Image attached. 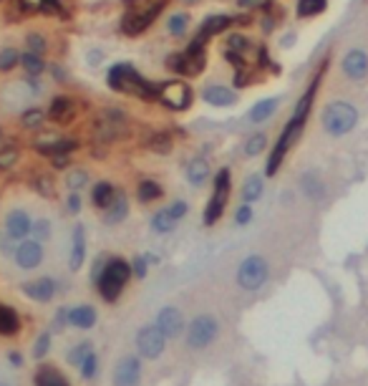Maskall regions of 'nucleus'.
Returning a JSON list of instances; mask_svg holds the SVG:
<instances>
[{"instance_id": "f257e3e1", "label": "nucleus", "mask_w": 368, "mask_h": 386, "mask_svg": "<svg viewBox=\"0 0 368 386\" xmlns=\"http://www.w3.org/2000/svg\"><path fill=\"white\" fill-rule=\"evenodd\" d=\"M318 84H321V74L313 79L308 91L300 96V101L296 104V111H293V116H290L288 124H285L283 132H280V137H277L275 147H273V152H270V157H268V167H265V174H268V177H275L277 169L283 167L288 152L296 147V141L300 139L302 129H305V121H308V116H310V107H313V101H316Z\"/></svg>"}, {"instance_id": "f03ea898", "label": "nucleus", "mask_w": 368, "mask_h": 386, "mask_svg": "<svg viewBox=\"0 0 368 386\" xmlns=\"http://www.w3.org/2000/svg\"><path fill=\"white\" fill-rule=\"evenodd\" d=\"M106 79H109V86L118 93H129V96H137V99H157L159 96L157 84L146 81L132 63H114L109 68Z\"/></svg>"}, {"instance_id": "7ed1b4c3", "label": "nucleus", "mask_w": 368, "mask_h": 386, "mask_svg": "<svg viewBox=\"0 0 368 386\" xmlns=\"http://www.w3.org/2000/svg\"><path fill=\"white\" fill-rule=\"evenodd\" d=\"M361 121V114L355 109V104L351 101H343V99H335L328 101L325 109L321 114V127L323 132L333 137V139H341V137H348Z\"/></svg>"}, {"instance_id": "20e7f679", "label": "nucleus", "mask_w": 368, "mask_h": 386, "mask_svg": "<svg viewBox=\"0 0 368 386\" xmlns=\"http://www.w3.org/2000/svg\"><path fill=\"white\" fill-rule=\"evenodd\" d=\"M132 275H134V270L126 260H121V258L106 260L104 268H101L99 278H96V286H99L101 298H104L106 303L118 300V295H121V291L126 288V283H129Z\"/></svg>"}, {"instance_id": "39448f33", "label": "nucleus", "mask_w": 368, "mask_h": 386, "mask_svg": "<svg viewBox=\"0 0 368 386\" xmlns=\"http://www.w3.org/2000/svg\"><path fill=\"white\" fill-rule=\"evenodd\" d=\"M167 0H132L126 8V15L121 20V31L126 36H139L144 33L146 28L162 15Z\"/></svg>"}, {"instance_id": "423d86ee", "label": "nucleus", "mask_w": 368, "mask_h": 386, "mask_svg": "<svg viewBox=\"0 0 368 386\" xmlns=\"http://www.w3.org/2000/svg\"><path fill=\"white\" fill-rule=\"evenodd\" d=\"M204 66H207L204 46H199V43H194V40L184 48L182 54H171L169 59H167V68L179 76H187V79L199 76L204 71Z\"/></svg>"}, {"instance_id": "0eeeda50", "label": "nucleus", "mask_w": 368, "mask_h": 386, "mask_svg": "<svg viewBox=\"0 0 368 386\" xmlns=\"http://www.w3.org/2000/svg\"><path fill=\"white\" fill-rule=\"evenodd\" d=\"M230 190H232L230 169L222 167L217 172V177H215V190H212V197H210V202H207V210H204V225L207 227H212L220 217H222L227 200H230Z\"/></svg>"}, {"instance_id": "6e6552de", "label": "nucleus", "mask_w": 368, "mask_h": 386, "mask_svg": "<svg viewBox=\"0 0 368 386\" xmlns=\"http://www.w3.org/2000/svg\"><path fill=\"white\" fill-rule=\"evenodd\" d=\"M268 275H270V265L263 255H250V258H245L240 263V268H237V283L245 291L263 288L268 283Z\"/></svg>"}, {"instance_id": "1a4fd4ad", "label": "nucleus", "mask_w": 368, "mask_h": 386, "mask_svg": "<svg viewBox=\"0 0 368 386\" xmlns=\"http://www.w3.org/2000/svg\"><path fill=\"white\" fill-rule=\"evenodd\" d=\"M159 104H164L167 109L171 111H187L192 107V99H194V93H192L190 84H184V81L174 79V81H167L159 86Z\"/></svg>"}, {"instance_id": "9d476101", "label": "nucleus", "mask_w": 368, "mask_h": 386, "mask_svg": "<svg viewBox=\"0 0 368 386\" xmlns=\"http://www.w3.org/2000/svg\"><path fill=\"white\" fill-rule=\"evenodd\" d=\"M220 333V323L212 316H207V313H202V316H197V318L192 321L190 328H187V343H190V348H207L212 343V341L217 339Z\"/></svg>"}, {"instance_id": "9b49d317", "label": "nucleus", "mask_w": 368, "mask_h": 386, "mask_svg": "<svg viewBox=\"0 0 368 386\" xmlns=\"http://www.w3.org/2000/svg\"><path fill=\"white\" fill-rule=\"evenodd\" d=\"M167 346V336L154 326H144L141 331L137 333V348H139V356L141 359H159L164 353Z\"/></svg>"}, {"instance_id": "f8f14e48", "label": "nucleus", "mask_w": 368, "mask_h": 386, "mask_svg": "<svg viewBox=\"0 0 368 386\" xmlns=\"http://www.w3.org/2000/svg\"><path fill=\"white\" fill-rule=\"evenodd\" d=\"M341 71L348 81H363L368 76V51L351 48L341 61Z\"/></svg>"}, {"instance_id": "ddd939ff", "label": "nucleus", "mask_w": 368, "mask_h": 386, "mask_svg": "<svg viewBox=\"0 0 368 386\" xmlns=\"http://www.w3.org/2000/svg\"><path fill=\"white\" fill-rule=\"evenodd\" d=\"M126 116L121 111H104V116H101V121L96 124V137H101L104 141H114L118 139V137H124L126 134Z\"/></svg>"}, {"instance_id": "4468645a", "label": "nucleus", "mask_w": 368, "mask_h": 386, "mask_svg": "<svg viewBox=\"0 0 368 386\" xmlns=\"http://www.w3.org/2000/svg\"><path fill=\"white\" fill-rule=\"evenodd\" d=\"M13 258L18 263V268L33 270V268H38L43 263V245H40L38 240H20L18 245H15Z\"/></svg>"}, {"instance_id": "2eb2a0df", "label": "nucleus", "mask_w": 368, "mask_h": 386, "mask_svg": "<svg viewBox=\"0 0 368 386\" xmlns=\"http://www.w3.org/2000/svg\"><path fill=\"white\" fill-rule=\"evenodd\" d=\"M141 381V364L137 356H124L114 366V386H139Z\"/></svg>"}, {"instance_id": "dca6fc26", "label": "nucleus", "mask_w": 368, "mask_h": 386, "mask_svg": "<svg viewBox=\"0 0 368 386\" xmlns=\"http://www.w3.org/2000/svg\"><path fill=\"white\" fill-rule=\"evenodd\" d=\"M76 114H79V104L71 99V96H56L51 101V107H48V119L53 124H59V127H66L76 119Z\"/></svg>"}, {"instance_id": "f3484780", "label": "nucleus", "mask_w": 368, "mask_h": 386, "mask_svg": "<svg viewBox=\"0 0 368 386\" xmlns=\"http://www.w3.org/2000/svg\"><path fill=\"white\" fill-rule=\"evenodd\" d=\"M237 18H232V15H210V18L204 20L202 28H199V33L194 36V43H199V46H207V40L215 38V36L224 33L230 26H235Z\"/></svg>"}, {"instance_id": "a211bd4d", "label": "nucleus", "mask_w": 368, "mask_h": 386, "mask_svg": "<svg viewBox=\"0 0 368 386\" xmlns=\"http://www.w3.org/2000/svg\"><path fill=\"white\" fill-rule=\"evenodd\" d=\"M157 328L162 333H164L167 339H174V336H179V333L184 331V318H182V313L177 311V308H162V311L157 313Z\"/></svg>"}, {"instance_id": "6ab92c4d", "label": "nucleus", "mask_w": 368, "mask_h": 386, "mask_svg": "<svg viewBox=\"0 0 368 386\" xmlns=\"http://www.w3.org/2000/svg\"><path fill=\"white\" fill-rule=\"evenodd\" d=\"M33 230V222L28 217L26 210H10L6 217V233L18 242V240H26Z\"/></svg>"}, {"instance_id": "aec40b11", "label": "nucleus", "mask_w": 368, "mask_h": 386, "mask_svg": "<svg viewBox=\"0 0 368 386\" xmlns=\"http://www.w3.org/2000/svg\"><path fill=\"white\" fill-rule=\"evenodd\" d=\"M59 286H56V280L53 278H38L33 283H26L23 286V293L28 295L31 300H38V303H48V300L56 295Z\"/></svg>"}, {"instance_id": "412c9836", "label": "nucleus", "mask_w": 368, "mask_h": 386, "mask_svg": "<svg viewBox=\"0 0 368 386\" xmlns=\"http://www.w3.org/2000/svg\"><path fill=\"white\" fill-rule=\"evenodd\" d=\"M202 99L210 104V107H235L237 104V93L232 91V88L227 86H220V84H212V86H207L202 91Z\"/></svg>"}, {"instance_id": "4be33fe9", "label": "nucleus", "mask_w": 368, "mask_h": 386, "mask_svg": "<svg viewBox=\"0 0 368 386\" xmlns=\"http://www.w3.org/2000/svg\"><path fill=\"white\" fill-rule=\"evenodd\" d=\"M86 260V233L84 227L76 225L73 227V242H71V258H68V268H71L73 273H79L81 265H84Z\"/></svg>"}, {"instance_id": "5701e85b", "label": "nucleus", "mask_w": 368, "mask_h": 386, "mask_svg": "<svg viewBox=\"0 0 368 386\" xmlns=\"http://www.w3.org/2000/svg\"><path fill=\"white\" fill-rule=\"evenodd\" d=\"M126 215H129V200H126L124 192H116L114 202L109 205V210H104V220L109 225H118V222L126 220Z\"/></svg>"}, {"instance_id": "b1692460", "label": "nucleus", "mask_w": 368, "mask_h": 386, "mask_svg": "<svg viewBox=\"0 0 368 386\" xmlns=\"http://www.w3.org/2000/svg\"><path fill=\"white\" fill-rule=\"evenodd\" d=\"M187 180L192 187H202L204 182L210 180V162L204 157H194V160L187 164Z\"/></svg>"}, {"instance_id": "393cba45", "label": "nucleus", "mask_w": 368, "mask_h": 386, "mask_svg": "<svg viewBox=\"0 0 368 386\" xmlns=\"http://www.w3.org/2000/svg\"><path fill=\"white\" fill-rule=\"evenodd\" d=\"M277 107H280V99H275V96H273V99L257 101L255 107L250 109V114H247V119H250L252 124H265V121L277 111Z\"/></svg>"}, {"instance_id": "a878e982", "label": "nucleus", "mask_w": 368, "mask_h": 386, "mask_svg": "<svg viewBox=\"0 0 368 386\" xmlns=\"http://www.w3.org/2000/svg\"><path fill=\"white\" fill-rule=\"evenodd\" d=\"M116 197V187L112 182H99V185L91 190V202L96 210H109V205Z\"/></svg>"}, {"instance_id": "bb28decb", "label": "nucleus", "mask_w": 368, "mask_h": 386, "mask_svg": "<svg viewBox=\"0 0 368 386\" xmlns=\"http://www.w3.org/2000/svg\"><path fill=\"white\" fill-rule=\"evenodd\" d=\"M68 323L76 328H93L96 326V311L91 306H79L68 311Z\"/></svg>"}, {"instance_id": "cd10ccee", "label": "nucleus", "mask_w": 368, "mask_h": 386, "mask_svg": "<svg viewBox=\"0 0 368 386\" xmlns=\"http://www.w3.org/2000/svg\"><path fill=\"white\" fill-rule=\"evenodd\" d=\"M73 149H79V141L76 139H56L53 144H46V147H38L36 152L43 154V157H68Z\"/></svg>"}, {"instance_id": "c85d7f7f", "label": "nucleus", "mask_w": 368, "mask_h": 386, "mask_svg": "<svg viewBox=\"0 0 368 386\" xmlns=\"http://www.w3.org/2000/svg\"><path fill=\"white\" fill-rule=\"evenodd\" d=\"M300 190L302 194L308 197V200H321L323 194H325V187H323L321 177L316 172H305L300 177Z\"/></svg>"}, {"instance_id": "c756f323", "label": "nucleus", "mask_w": 368, "mask_h": 386, "mask_svg": "<svg viewBox=\"0 0 368 386\" xmlns=\"http://www.w3.org/2000/svg\"><path fill=\"white\" fill-rule=\"evenodd\" d=\"M18 328H20L18 313L10 306L0 303V336H13V333H18Z\"/></svg>"}, {"instance_id": "7c9ffc66", "label": "nucleus", "mask_w": 368, "mask_h": 386, "mask_svg": "<svg viewBox=\"0 0 368 386\" xmlns=\"http://www.w3.org/2000/svg\"><path fill=\"white\" fill-rule=\"evenodd\" d=\"M177 222L179 220L169 213V207H167V210H159V213L151 217V230H154V233H159V235H167V233H171V230L177 227Z\"/></svg>"}, {"instance_id": "2f4dec72", "label": "nucleus", "mask_w": 368, "mask_h": 386, "mask_svg": "<svg viewBox=\"0 0 368 386\" xmlns=\"http://www.w3.org/2000/svg\"><path fill=\"white\" fill-rule=\"evenodd\" d=\"M263 190H265L263 177H260V174H252V177H247V182H245V187H243V200L247 202V205H252V202H257L263 197Z\"/></svg>"}, {"instance_id": "473e14b6", "label": "nucleus", "mask_w": 368, "mask_h": 386, "mask_svg": "<svg viewBox=\"0 0 368 386\" xmlns=\"http://www.w3.org/2000/svg\"><path fill=\"white\" fill-rule=\"evenodd\" d=\"M328 0H298V18H316V15L325 13Z\"/></svg>"}, {"instance_id": "72a5a7b5", "label": "nucleus", "mask_w": 368, "mask_h": 386, "mask_svg": "<svg viewBox=\"0 0 368 386\" xmlns=\"http://www.w3.org/2000/svg\"><path fill=\"white\" fill-rule=\"evenodd\" d=\"M46 116H48V111H43V109H38V107H31L20 114V124L26 129H31V132H38V129L43 127Z\"/></svg>"}, {"instance_id": "f704fd0d", "label": "nucleus", "mask_w": 368, "mask_h": 386, "mask_svg": "<svg viewBox=\"0 0 368 386\" xmlns=\"http://www.w3.org/2000/svg\"><path fill=\"white\" fill-rule=\"evenodd\" d=\"M162 194H164V190H162V185H157L154 180L139 182V190H137L139 202H154V200H159Z\"/></svg>"}, {"instance_id": "c9c22d12", "label": "nucleus", "mask_w": 368, "mask_h": 386, "mask_svg": "<svg viewBox=\"0 0 368 386\" xmlns=\"http://www.w3.org/2000/svg\"><path fill=\"white\" fill-rule=\"evenodd\" d=\"M36 384L38 386H68L66 384V379L61 376L56 369H51V366H46V369H40L38 373H36Z\"/></svg>"}, {"instance_id": "e433bc0d", "label": "nucleus", "mask_w": 368, "mask_h": 386, "mask_svg": "<svg viewBox=\"0 0 368 386\" xmlns=\"http://www.w3.org/2000/svg\"><path fill=\"white\" fill-rule=\"evenodd\" d=\"M265 147H268V134L257 132V134H252L250 139L245 141V154H247V157H257V154L265 152Z\"/></svg>"}, {"instance_id": "4c0bfd02", "label": "nucleus", "mask_w": 368, "mask_h": 386, "mask_svg": "<svg viewBox=\"0 0 368 386\" xmlns=\"http://www.w3.org/2000/svg\"><path fill=\"white\" fill-rule=\"evenodd\" d=\"M20 63H23V68H26L31 76H40L43 71H46V63H43V59H40L38 54H23L20 56Z\"/></svg>"}, {"instance_id": "58836bf2", "label": "nucleus", "mask_w": 368, "mask_h": 386, "mask_svg": "<svg viewBox=\"0 0 368 386\" xmlns=\"http://www.w3.org/2000/svg\"><path fill=\"white\" fill-rule=\"evenodd\" d=\"M167 28H169V36L179 38V36L187 33V28H190V15L187 13H174L169 20H167Z\"/></svg>"}, {"instance_id": "ea45409f", "label": "nucleus", "mask_w": 368, "mask_h": 386, "mask_svg": "<svg viewBox=\"0 0 368 386\" xmlns=\"http://www.w3.org/2000/svg\"><path fill=\"white\" fill-rule=\"evenodd\" d=\"M89 185V172L86 169H71L66 177V187L71 190V192H79V190H84V187Z\"/></svg>"}, {"instance_id": "a19ab883", "label": "nucleus", "mask_w": 368, "mask_h": 386, "mask_svg": "<svg viewBox=\"0 0 368 386\" xmlns=\"http://www.w3.org/2000/svg\"><path fill=\"white\" fill-rule=\"evenodd\" d=\"M149 149L151 152H157V154H169L171 152V137L169 134H164V132L154 134L151 141H149Z\"/></svg>"}, {"instance_id": "79ce46f5", "label": "nucleus", "mask_w": 368, "mask_h": 386, "mask_svg": "<svg viewBox=\"0 0 368 386\" xmlns=\"http://www.w3.org/2000/svg\"><path fill=\"white\" fill-rule=\"evenodd\" d=\"M18 61H20L18 48H3L0 51V71H13L18 66Z\"/></svg>"}, {"instance_id": "37998d69", "label": "nucleus", "mask_w": 368, "mask_h": 386, "mask_svg": "<svg viewBox=\"0 0 368 386\" xmlns=\"http://www.w3.org/2000/svg\"><path fill=\"white\" fill-rule=\"evenodd\" d=\"M18 157H20L18 147H3L0 149V169H10L18 162Z\"/></svg>"}, {"instance_id": "c03bdc74", "label": "nucleus", "mask_w": 368, "mask_h": 386, "mask_svg": "<svg viewBox=\"0 0 368 386\" xmlns=\"http://www.w3.org/2000/svg\"><path fill=\"white\" fill-rule=\"evenodd\" d=\"M26 46L31 48V54H38V56H43L46 54V48H48V43H46V38L43 36H38V33H31L26 38Z\"/></svg>"}, {"instance_id": "a18cd8bd", "label": "nucleus", "mask_w": 368, "mask_h": 386, "mask_svg": "<svg viewBox=\"0 0 368 386\" xmlns=\"http://www.w3.org/2000/svg\"><path fill=\"white\" fill-rule=\"evenodd\" d=\"M96 364H99V359H96V353L89 351V356H86V359L79 364L81 373H84V379H91L93 373H96Z\"/></svg>"}, {"instance_id": "49530a36", "label": "nucleus", "mask_w": 368, "mask_h": 386, "mask_svg": "<svg viewBox=\"0 0 368 386\" xmlns=\"http://www.w3.org/2000/svg\"><path fill=\"white\" fill-rule=\"evenodd\" d=\"M31 233L36 235V240H38V242H43V240L51 238V222H48V220H36Z\"/></svg>"}, {"instance_id": "de8ad7c7", "label": "nucleus", "mask_w": 368, "mask_h": 386, "mask_svg": "<svg viewBox=\"0 0 368 386\" xmlns=\"http://www.w3.org/2000/svg\"><path fill=\"white\" fill-rule=\"evenodd\" d=\"M33 187H36V192H40L43 197H53V182H51V177H36L33 180Z\"/></svg>"}, {"instance_id": "09e8293b", "label": "nucleus", "mask_w": 368, "mask_h": 386, "mask_svg": "<svg viewBox=\"0 0 368 386\" xmlns=\"http://www.w3.org/2000/svg\"><path fill=\"white\" fill-rule=\"evenodd\" d=\"M48 348H51V333H40L38 341H36V346H33V356H36V359L46 356Z\"/></svg>"}, {"instance_id": "8fccbe9b", "label": "nucleus", "mask_w": 368, "mask_h": 386, "mask_svg": "<svg viewBox=\"0 0 368 386\" xmlns=\"http://www.w3.org/2000/svg\"><path fill=\"white\" fill-rule=\"evenodd\" d=\"M38 10L40 13H46V15H59L61 13V3L59 0H40Z\"/></svg>"}, {"instance_id": "3c124183", "label": "nucleus", "mask_w": 368, "mask_h": 386, "mask_svg": "<svg viewBox=\"0 0 368 386\" xmlns=\"http://www.w3.org/2000/svg\"><path fill=\"white\" fill-rule=\"evenodd\" d=\"M247 46H250V40L245 38V36H232V38H230V51H232V54H243V51H247Z\"/></svg>"}, {"instance_id": "603ef678", "label": "nucleus", "mask_w": 368, "mask_h": 386, "mask_svg": "<svg viewBox=\"0 0 368 386\" xmlns=\"http://www.w3.org/2000/svg\"><path fill=\"white\" fill-rule=\"evenodd\" d=\"M250 220H252V207L245 202V205L235 213V222H237V225H247Z\"/></svg>"}, {"instance_id": "864d4df0", "label": "nucleus", "mask_w": 368, "mask_h": 386, "mask_svg": "<svg viewBox=\"0 0 368 386\" xmlns=\"http://www.w3.org/2000/svg\"><path fill=\"white\" fill-rule=\"evenodd\" d=\"M89 351H91V343H81L79 348H73V353H71V364H76L79 366L81 361L89 356Z\"/></svg>"}, {"instance_id": "5fc2aeb1", "label": "nucleus", "mask_w": 368, "mask_h": 386, "mask_svg": "<svg viewBox=\"0 0 368 386\" xmlns=\"http://www.w3.org/2000/svg\"><path fill=\"white\" fill-rule=\"evenodd\" d=\"M169 213L174 215L177 220H182V217H187V213H190V205H187V202H184V200H177V202H174V205L169 207Z\"/></svg>"}, {"instance_id": "6e6d98bb", "label": "nucleus", "mask_w": 368, "mask_h": 386, "mask_svg": "<svg viewBox=\"0 0 368 386\" xmlns=\"http://www.w3.org/2000/svg\"><path fill=\"white\" fill-rule=\"evenodd\" d=\"M132 270H134V275H139V278H144V275H146V258H144V255L134 260Z\"/></svg>"}, {"instance_id": "4d7b16f0", "label": "nucleus", "mask_w": 368, "mask_h": 386, "mask_svg": "<svg viewBox=\"0 0 368 386\" xmlns=\"http://www.w3.org/2000/svg\"><path fill=\"white\" fill-rule=\"evenodd\" d=\"M81 210V197L79 192H71V197H68V213L76 215Z\"/></svg>"}, {"instance_id": "13d9d810", "label": "nucleus", "mask_w": 368, "mask_h": 386, "mask_svg": "<svg viewBox=\"0 0 368 386\" xmlns=\"http://www.w3.org/2000/svg\"><path fill=\"white\" fill-rule=\"evenodd\" d=\"M68 311H71V308H61V313L56 316V326L59 328H63L68 323Z\"/></svg>"}, {"instance_id": "bf43d9fd", "label": "nucleus", "mask_w": 368, "mask_h": 386, "mask_svg": "<svg viewBox=\"0 0 368 386\" xmlns=\"http://www.w3.org/2000/svg\"><path fill=\"white\" fill-rule=\"evenodd\" d=\"M0 386H8V384H0Z\"/></svg>"}, {"instance_id": "052dcab7", "label": "nucleus", "mask_w": 368, "mask_h": 386, "mask_svg": "<svg viewBox=\"0 0 368 386\" xmlns=\"http://www.w3.org/2000/svg\"><path fill=\"white\" fill-rule=\"evenodd\" d=\"M190 3H192V0H190Z\"/></svg>"}]
</instances>
